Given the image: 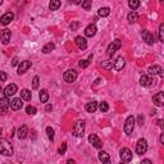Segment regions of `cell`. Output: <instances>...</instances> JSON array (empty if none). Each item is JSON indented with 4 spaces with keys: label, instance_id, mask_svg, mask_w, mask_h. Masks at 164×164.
Listing matches in <instances>:
<instances>
[{
    "label": "cell",
    "instance_id": "1",
    "mask_svg": "<svg viewBox=\"0 0 164 164\" xmlns=\"http://www.w3.org/2000/svg\"><path fill=\"white\" fill-rule=\"evenodd\" d=\"M0 154L5 156H12L13 155V146L9 141L5 139H0Z\"/></svg>",
    "mask_w": 164,
    "mask_h": 164
},
{
    "label": "cell",
    "instance_id": "2",
    "mask_svg": "<svg viewBox=\"0 0 164 164\" xmlns=\"http://www.w3.org/2000/svg\"><path fill=\"white\" fill-rule=\"evenodd\" d=\"M85 132V122L83 120H77L73 126V135L76 137H82Z\"/></svg>",
    "mask_w": 164,
    "mask_h": 164
},
{
    "label": "cell",
    "instance_id": "3",
    "mask_svg": "<svg viewBox=\"0 0 164 164\" xmlns=\"http://www.w3.org/2000/svg\"><path fill=\"white\" fill-rule=\"evenodd\" d=\"M135 118H133V115H130L127 117L126 122H125V132L126 135H131L133 132V128H135Z\"/></svg>",
    "mask_w": 164,
    "mask_h": 164
},
{
    "label": "cell",
    "instance_id": "4",
    "mask_svg": "<svg viewBox=\"0 0 164 164\" xmlns=\"http://www.w3.org/2000/svg\"><path fill=\"white\" fill-rule=\"evenodd\" d=\"M148 151V142H146L145 139H140L136 144V153L139 155H142Z\"/></svg>",
    "mask_w": 164,
    "mask_h": 164
},
{
    "label": "cell",
    "instance_id": "5",
    "mask_svg": "<svg viewBox=\"0 0 164 164\" xmlns=\"http://www.w3.org/2000/svg\"><path fill=\"white\" fill-rule=\"evenodd\" d=\"M119 155H120L122 162H125V163H128V162H131L132 160V151L130 149H127V148H123L122 150H120Z\"/></svg>",
    "mask_w": 164,
    "mask_h": 164
},
{
    "label": "cell",
    "instance_id": "6",
    "mask_svg": "<svg viewBox=\"0 0 164 164\" xmlns=\"http://www.w3.org/2000/svg\"><path fill=\"white\" fill-rule=\"evenodd\" d=\"M63 78H64V81L68 82V83L75 82L76 78H77V72L75 71V69H68L67 72H64V76H63Z\"/></svg>",
    "mask_w": 164,
    "mask_h": 164
},
{
    "label": "cell",
    "instance_id": "7",
    "mask_svg": "<svg viewBox=\"0 0 164 164\" xmlns=\"http://www.w3.org/2000/svg\"><path fill=\"white\" fill-rule=\"evenodd\" d=\"M120 46H122V42H120V40H114V41H113L112 44L108 46V55L109 56H113V54H114L117 50L120 49Z\"/></svg>",
    "mask_w": 164,
    "mask_h": 164
},
{
    "label": "cell",
    "instance_id": "8",
    "mask_svg": "<svg viewBox=\"0 0 164 164\" xmlns=\"http://www.w3.org/2000/svg\"><path fill=\"white\" fill-rule=\"evenodd\" d=\"M11 36H12V33H11L9 30H6V28L0 30V40H1V42L4 45L9 44V41H11Z\"/></svg>",
    "mask_w": 164,
    "mask_h": 164
},
{
    "label": "cell",
    "instance_id": "9",
    "mask_svg": "<svg viewBox=\"0 0 164 164\" xmlns=\"http://www.w3.org/2000/svg\"><path fill=\"white\" fill-rule=\"evenodd\" d=\"M141 36H142V39H144V41L146 42L148 45H153L154 42H155V37L150 33L148 30H142V32H141Z\"/></svg>",
    "mask_w": 164,
    "mask_h": 164
},
{
    "label": "cell",
    "instance_id": "10",
    "mask_svg": "<svg viewBox=\"0 0 164 164\" xmlns=\"http://www.w3.org/2000/svg\"><path fill=\"white\" fill-rule=\"evenodd\" d=\"M89 142L91 144L94 148H96V149H100L103 146V142L100 141V139L96 135H90L89 136Z\"/></svg>",
    "mask_w": 164,
    "mask_h": 164
},
{
    "label": "cell",
    "instance_id": "11",
    "mask_svg": "<svg viewBox=\"0 0 164 164\" xmlns=\"http://www.w3.org/2000/svg\"><path fill=\"white\" fill-rule=\"evenodd\" d=\"M32 63L30 62V60H25V62H22L21 64L18 67V75H23V73H26L28 71L30 68H31Z\"/></svg>",
    "mask_w": 164,
    "mask_h": 164
},
{
    "label": "cell",
    "instance_id": "12",
    "mask_svg": "<svg viewBox=\"0 0 164 164\" xmlns=\"http://www.w3.org/2000/svg\"><path fill=\"white\" fill-rule=\"evenodd\" d=\"M125 64H126V62H125V58H123V56H118V58L113 62V67H114L115 71H122Z\"/></svg>",
    "mask_w": 164,
    "mask_h": 164
},
{
    "label": "cell",
    "instance_id": "13",
    "mask_svg": "<svg viewBox=\"0 0 164 164\" xmlns=\"http://www.w3.org/2000/svg\"><path fill=\"white\" fill-rule=\"evenodd\" d=\"M75 42H76L77 48L81 49V50H85L86 48H87V41H86V39L82 37V36H77L76 40H75Z\"/></svg>",
    "mask_w": 164,
    "mask_h": 164
},
{
    "label": "cell",
    "instance_id": "14",
    "mask_svg": "<svg viewBox=\"0 0 164 164\" xmlns=\"http://www.w3.org/2000/svg\"><path fill=\"white\" fill-rule=\"evenodd\" d=\"M13 18H14V14H13L12 12H8V13H5L1 18H0V23H1V25H4V26H6V25H9V23L13 21Z\"/></svg>",
    "mask_w": 164,
    "mask_h": 164
},
{
    "label": "cell",
    "instance_id": "15",
    "mask_svg": "<svg viewBox=\"0 0 164 164\" xmlns=\"http://www.w3.org/2000/svg\"><path fill=\"white\" fill-rule=\"evenodd\" d=\"M153 101H154V104H155L156 106H163L164 105V94L160 91V92L156 94V95H154Z\"/></svg>",
    "mask_w": 164,
    "mask_h": 164
},
{
    "label": "cell",
    "instance_id": "16",
    "mask_svg": "<svg viewBox=\"0 0 164 164\" xmlns=\"http://www.w3.org/2000/svg\"><path fill=\"white\" fill-rule=\"evenodd\" d=\"M149 75L150 76H154V75H159L160 77H163V69H162V67H160V65H151V67H150V68H149Z\"/></svg>",
    "mask_w": 164,
    "mask_h": 164
},
{
    "label": "cell",
    "instance_id": "17",
    "mask_svg": "<svg viewBox=\"0 0 164 164\" xmlns=\"http://www.w3.org/2000/svg\"><path fill=\"white\" fill-rule=\"evenodd\" d=\"M17 92V86L14 85V83H11V85H8L4 90V95L6 96V98H9V96H13L14 94Z\"/></svg>",
    "mask_w": 164,
    "mask_h": 164
},
{
    "label": "cell",
    "instance_id": "18",
    "mask_svg": "<svg viewBox=\"0 0 164 164\" xmlns=\"http://www.w3.org/2000/svg\"><path fill=\"white\" fill-rule=\"evenodd\" d=\"M23 106V103H22V98H15L11 101V108L13 110H19Z\"/></svg>",
    "mask_w": 164,
    "mask_h": 164
},
{
    "label": "cell",
    "instance_id": "19",
    "mask_svg": "<svg viewBox=\"0 0 164 164\" xmlns=\"http://www.w3.org/2000/svg\"><path fill=\"white\" fill-rule=\"evenodd\" d=\"M96 31H98L96 26L95 25H90L85 30V36H87V37H92V36L96 35Z\"/></svg>",
    "mask_w": 164,
    "mask_h": 164
},
{
    "label": "cell",
    "instance_id": "20",
    "mask_svg": "<svg viewBox=\"0 0 164 164\" xmlns=\"http://www.w3.org/2000/svg\"><path fill=\"white\" fill-rule=\"evenodd\" d=\"M27 133H28L27 126H21V127L18 128V131H17V135H18V137H19L21 140L26 139V137H27Z\"/></svg>",
    "mask_w": 164,
    "mask_h": 164
},
{
    "label": "cell",
    "instance_id": "21",
    "mask_svg": "<svg viewBox=\"0 0 164 164\" xmlns=\"http://www.w3.org/2000/svg\"><path fill=\"white\" fill-rule=\"evenodd\" d=\"M11 106V101L8 100L6 96L0 99V110H3V112H5V110H8V108Z\"/></svg>",
    "mask_w": 164,
    "mask_h": 164
},
{
    "label": "cell",
    "instance_id": "22",
    "mask_svg": "<svg viewBox=\"0 0 164 164\" xmlns=\"http://www.w3.org/2000/svg\"><path fill=\"white\" fill-rule=\"evenodd\" d=\"M153 80L150 78L149 76H146V75H142L141 77H140V83H141L142 86H151L153 85Z\"/></svg>",
    "mask_w": 164,
    "mask_h": 164
},
{
    "label": "cell",
    "instance_id": "23",
    "mask_svg": "<svg viewBox=\"0 0 164 164\" xmlns=\"http://www.w3.org/2000/svg\"><path fill=\"white\" fill-rule=\"evenodd\" d=\"M21 98H22V100H31V98H32V94H31V91L30 90H27V89H23L22 91H21Z\"/></svg>",
    "mask_w": 164,
    "mask_h": 164
},
{
    "label": "cell",
    "instance_id": "24",
    "mask_svg": "<svg viewBox=\"0 0 164 164\" xmlns=\"http://www.w3.org/2000/svg\"><path fill=\"white\" fill-rule=\"evenodd\" d=\"M96 109H98V103L96 101H91V103H87V104H86V110H87L89 113H94Z\"/></svg>",
    "mask_w": 164,
    "mask_h": 164
},
{
    "label": "cell",
    "instance_id": "25",
    "mask_svg": "<svg viewBox=\"0 0 164 164\" xmlns=\"http://www.w3.org/2000/svg\"><path fill=\"white\" fill-rule=\"evenodd\" d=\"M99 160L103 163H109L110 162V158H109V154L105 153V151H100L99 153Z\"/></svg>",
    "mask_w": 164,
    "mask_h": 164
},
{
    "label": "cell",
    "instance_id": "26",
    "mask_svg": "<svg viewBox=\"0 0 164 164\" xmlns=\"http://www.w3.org/2000/svg\"><path fill=\"white\" fill-rule=\"evenodd\" d=\"M39 98H40V101L41 103H46L49 100V92L46 91V90H41V91H40Z\"/></svg>",
    "mask_w": 164,
    "mask_h": 164
},
{
    "label": "cell",
    "instance_id": "27",
    "mask_svg": "<svg viewBox=\"0 0 164 164\" xmlns=\"http://www.w3.org/2000/svg\"><path fill=\"white\" fill-rule=\"evenodd\" d=\"M127 19H128L130 23H136L137 19H139V14L136 12H131L128 15H127Z\"/></svg>",
    "mask_w": 164,
    "mask_h": 164
},
{
    "label": "cell",
    "instance_id": "28",
    "mask_svg": "<svg viewBox=\"0 0 164 164\" xmlns=\"http://www.w3.org/2000/svg\"><path fill=\"white\" fill-rule=\"evenodd\" d=\"M59 6H60V0H50V4H49L50 11H56V9H59Z\"/></svg>",
    "mask_w": 164,
    "mask_h": 164
},
{
    "label": "cell",
    "instance_id": "29",
    "mask_svg": "<svg viewBox=\"0 0 164 164\" xmlns=\"http://www.w3.org/2000/svg\"><path fill=\"white\" fill-rule=\"evenodd\" d=\"M54 48H55V45L53 44V42H49V44H46L44 48H42V53H44V54H48V53L53 51V50H54Z\"/></svg>",
    "mask_w": 164,
    "mask_h": 164
},
{
    "label": "cell",
    "instance_id": "30",
    "mask_svg": "<svg viewBox=\"0 0 164 164\" xmlns=\"http://www.w3.org/2000/svg\"><path fill=\"white\" fill-rule=\"evenodd\" d=\"M128 5L132 11H136L140 6V0H128Z\"/></svg>",
    "mask_w": 164,
    "mask_h": 164
},
{
    "label": "cell",
    "instance_id": "31",
    "mask_svg": "<svg viewBox=\"0 0 164 164\" xmlns=\"http://www.w3.org/2000/svg\"><path fill=\"white\" fill-rule=\"evenodd\" d=\"M92 59V55H90L89 56V59H82V60H80V67L81 68H86V67H89V64H90V60Z\"/></svg>",
    "mask_w": 164,
    "mask_h": 164
},
{
    "label": "cell",
    "instance_id": "32",
    "mask_svg": "<svg viewBox=\"0 0 164 164\" xmlns=\"http://www.w3.org/2000/svg\"><path fill=\"white\" fill-rule=\"evenodd\" d=\"M98 13H99V15H100V17H106V15H109L110 9L108 8V6H104V8H100Z\"/></svg>",
    "mask_w": 164,
    "mask_h": 164
},
{
    "label": "cell",
    "instance_id": "33",
    "mask_svg": "<svg viewBox=\"0 0 164 164\" xmlns=\"http://www.w3.org/2000/svg\"><path fill=\"white\" fill-rule=\"evenodd\" d=\"M101 65L104 69H106V71H110V69L113 68V62L112 60H104V62L101 63Z\"/></svg>",
    "mask_w": 164,
    "mask_h": 164
},
{
    "label": "cell",
    "instance_id": "34",
    "mask_svg": "<svg viewBox=\"0 0 164 164\" xmlns=\"http://www.w3.org/2000/svg\"><path fill=\"white\" fill-rule=\"evenodd\" d=\"M36 112H37V109H36L35 106H32V105H28L27 108H26V113L30 114V115H35Z\"/></svg>",
    "mask_w": 164,
    "mask_h": 164
},
{
    "label": "cell",
    "instance_id": "35",
    "mask_svg": "<svg viewBox=\"0 0 164 164\" xmlns=\"http://www.w3.org/2000/svg\"><path fill=\"white\" fill-rule=\"evenodd\" d=\"M91 3H92V0H83L82 1V8L85 9V11H90V8H91Z\"/></svg>",
    "mask_w": 164,
    "mask_h": 164
},
{
    "label": "cell",
    "instance_id": "36",
    "mask_svg": "<svg viewBox=\"0 0 164 164\" xmlns=\"http://www.w3.org/2000/svg\"><path fill=\"white\" fill-rule=\"evenodd\" d=\"M99 108H100V110H101L103 113H105V112H108V110H109V105H108V103L103 101V103H100Z\"/></svg>",
    "mask_w": 164,
    "mask_h": 164
},
{
    "label": "cell",
    "instance_id": "37",
    "mask_svg": "<svg viewBox=\"0 0 164 164\" xmlns=\"http://www.w3.org/2000/svg\"><path fill=\"white\" fill-rule=\"evenodd\" d=\"M46 133H48V137L50 140H54V130L51 128V127H46Z\"/></svg>",
    "mask_w": 164,
    "mask_h": 164
},
{
    "label": "cell",
    "instance_id": "38",
    "mask_svg": "<svg viewBox=\"0 0 164 164\" xmlns=\"http://www.w3.org/2000/svg\"><path fill=\"white\" fill-rule=\"evenodd\" d=\"M159 40L162 42H164V25L163 23L160 25V27H159Z\"/></svg>",
    "mask_w": 164,
    "mask_h": 164
},
{
    "label": "cell",
    "instance_id": "39",
    "mask_svg": "<svg viewBox=\"0 0 164 164\" xmlns=\"http://www.w3.org/2000/svg\"><path fill=\"white\" fill-rule=\"evenodd\" d=\"M39 82H40L39 77L35 76V77H33V80H32V87L33 89H39Z\"/></svg>",
    "mask_w": 164,
    "mask_h": 164
},
{
    "label": "cell",
    "instance_id": "40",
    "mask_svg": "<svg viewBox=\"0 0 164 164\" xmlns=\"http://www.w3.org/2000/svg\"><path fill=\"white\" fill-rule=\"evenodd\" d=\"M65 151H67V144H62V146L59 148V154H65Z\"/></svg>",
    "mask_w": 164,
    "mask_h": 164
},
{
    "label": "cell",
    "instance_id": "41",
    "mask_svg": "<svg viewBox=\"0 0 164 164\" xmlns=\"http://www.w3.org/2000/svg\"><path fill=\"white\" fill-rule=\"evenodd\" d=\"M8 76H6L5 72H0V81H6Z\"/></svg>",
    "mask_w": 164,
    "mask_h": 164
},
{
    "label": "cell",
    "instance_id": "42",
    "mask_svg": "<svg viewBox=\"0 0 164 164\" xmlns=\"http://www.w3.org/2000/svg\"><path fill=\"white\" fill-rule=\"evenodd\" d=\"M144 120H145V118H144V115H139V118H137V122H139L140 126L144 125Z\"/></svg>",
    "mask_w": 164,
    "mask_h": 164
},
{
    "label": "cell",
    "instance_id": "43",
    "mask_svg": "<svg viewBox=\"0 0 164 164\" xmlns=\"http://www.w3.org/2000/svg\"><path fill=\"white\" fill-rule=\"evenodd\" d=\"M18 64V58H13V62H12V65H17Z\"/></svg>",
    "mask_w": 164,
    "mask_h": 164
},
{
    "label": "cell",
    "instance_id": "44",
    "mask_svg": "<svg viewBox=\"0 0 164 164\" xmlns=\"http://www.w3.org/2000/svg\"><path fill=\"white\" fill-rule=\"evenodd\" d=\"M158 126L160 127V128H163V126H164V125H163V119H159V120H158Z\"/></svg>",
    "mask_w": 164,
    "mask_h": 164
},
{
    "label": "cell",
    "instance_id": "45",
    "mask_svg": "<svg viewBox=\"0 0 164 164\" xmlns=\"http://www.w3.org/2000/svg\"><path fill=\"white\" fill-rule=\"evenodd\" d=\"M141 163H145V164H151V160H149V159H144Z\"/></svg>",
    "mask_w": 164,
    "mask_h": 164
},
{
    "label": "cell",
    "instance_id": "46",
    "mask_svg": "<svg viewBox=\"0 0 164 164\" xmlns=\"http://www.w3.org/2000/svg\"><path fill=\"white\" fill-rule=\"evenodd\" d=\"M77 26H78V23L76 22V23H73V25H71V28H72V30H76V28H77Z\"/></svg>",
    "mask_w": 164,
    "mask_h": 164
},
{
    "label": "cell",
    "instance_id": "47",
    "mask_svg": "<svg viewBox=\"0 0 164 164\" xmlns=\"http://www.w3.org/2000/svg\"><path fill=\"white\" fill-rule=\"evenodd\" d=\"M51 109H53L51 105H46V112H51Z\"/></svg>",
    "mask_w": 164,
    "mask_h": 164
},
{
    "label": "cell",
    "instance_id": "48",
    "mask_svg": "<svg viewBox=\"0 0 164 164\" xmlns=\"http://www.w3.org/2000/svg\"><path fill=\"white\" fill-rule=\"evenodd\" d=\"M160 144H164V133L160 135Z\"/></svg>",
    "mask_w": 164,
    "mask_h": 164
},
{
    "label": "cell",
    "instance_id": "49",
    "mask_svg": "<svg viewBox=\"0 0 164 164\" xmlns=\"http://www.w3.org/2000/svg\"><path fill=\"white\" fill-rule=\"evenodd\" d=\"M73 3H75V4H81L82 0H73Z\"/></svg>",
    "mask_w": 164,
    "mask_h": 164
},
{
    "label": "cell",
    "instance_id": "50",
    "mask_svg": "<svg viewBox=\"0 0 164 164\" xmlns=\"http://www.w3.org/2000/svg\"><path fill=\"white\" fill-rule=\"evenodd\" d=\"M68 163H69V164H73V163H75V160H72V159H69V160H68Z\"/></svg>",
    "mask_w": 164,
    "mask_h": 164
},
{
    "label": "cell",
    "instance_id": "51",
    "mask_svg": "<svg viewBox=\"0 0 164 164\" xmlns=\"http://www.w3.org/2000/svg\"><path fill=\"white\" fill-rule=\"evenodd\" d=\"M0 92H1V86H0Z\"/></svg>",
    "mask_w": 164,
    "mask_h": 164
},
{
    "label": "cell",
    "instance_id": "52",
    "mask_svg": "<svg viewBox=\"0 0 164 164\" xmlns=\"http://www.w3.org/2000/svg\"><path fill=\"white\" fill-rule=\"evenodd\" d=\"M1 3H3V0H0V4H1Z\"/></svg>",
    "mask_w": 164,
    "mask_h": 164
}]
</instances>
